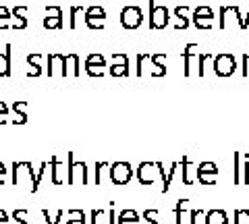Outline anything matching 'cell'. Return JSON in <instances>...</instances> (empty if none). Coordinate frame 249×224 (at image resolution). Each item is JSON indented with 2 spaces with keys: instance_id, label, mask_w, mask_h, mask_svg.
<instances>
[{
  "instance_id": "6da1fadb",
  "label": "cell",
  "mask_w": 249,
  "mask_h": 224,
  "mask_svg": "<svg viewBox=\"0 0 249 224\" xmlns=\"http://www.w3.org/2000/svg\"><path fill=\"white\" fill-rule=\"evenodd\" d=\"M69 73L79 77L81 75V56L79 54H50L48 56V71L46 75L67 77Z\"/></svg>"
},
{
  "instance_id": "7a4b0ae2",
  "label": "cell",
  "mask_w": 249,
  "mask_h": 224,
  "mask_svg": "<svg viewBox=\"0 0 249 224\" xmlns=\"http://www.w3.org/2000/svg\"><path fill=\"white\" fill-rule=\"evenodd\" d=\"M13 185L19 187L23 181H29V191L37 193V171L34 174V164L31 162H13Z\"/></svg>"
},
{
  "instance_id": "3957f363",
  "label": "cell",
  "mask_w": 249,
  "mask_h": 224,
  "mask_svg": "<svg viewBox=\"0 0 249 224\" xmlns=\"http://www.w3.org/2000/svg\"><path fill=\"white\" fill-rule=\"evenodd\" d=\"M67 183L69 185H75V183L88 185V164H85V162H75L73 152L67 154Z\"/></svg>"
},
{
  "instance_id": "277c9868",
  "label": "cell",
  "mask_w": 249,
  "mask_h": 224,
  "mask_svg": "<svg viewBox=\"0 0 249 224\" xmlns=\"http://www.w3.org/2000/svg\"><path fill=\"white\" fill-rule=\"evenodd\" d=\"M121 25L123 29H127V32H133V29H139L142 27V23H143V13L139 6L135 4H129V6H124V9L121 11Z\"/></svg>"
},
{
  "instance_id": "5b68a950",
  "label": "cell",
  "mask_w": 249,
  "mask_h": 224,
  "mask_svg": "<svg viewBox=\"0 0 249 224\" xmlns=\"http://www.w3.org/2000/svg\"><path fill=\"white\" fill-rule=\"evenodd\" d=\"M133 179V166L129 162H114L110 164V181L116 187H123Z\"/></svg>"
},
{
  "instance_id": "8992f818",
  "label": "cell",
  "mask_w": 249,
  "mask_h": 224,
  "mask_svg": "<svg viewBox=\"0 0 249 224\" xmlns=\"http://www.w3.org/2000/svg\"><path fill=\"white\" fill-rule=\"evenodd\" d=\"M170 13L166 4H156V0H150V29H164L168 25Z\"/></svg>"
},
{
  "instance_id": "52a82bcc",
  "label": "cell",
  "mask_w": 249,
  "mask_h": 224,
  "mask_svg": "<svg viewBox=\"0 0 249 224\" xmlns=\"http://www.w3.org/2000/svg\"><path fill=\"white\" fill-rule=\"evenodd\" d=\"M237 71V60L232 54H218L214 58V73L218 77H231Z\"/></svg>"
},
{
  "instance_id": "ba28073f",
  "label": "cell",
  "mask_w": 249,
  "mask_h": 224,
  "mask_svg": "<svg viewBox=\"0 0 249 224\" xmlns=\"http://www.w3.org/2000/svg\"><path fill=\"white\" fill-rule=\"evenodd\" d=\"M196 176L199 185H204V187H212L216 183V176H218V166L214 162H201L196 171Z\"/></svg>"
},
{
  "instance_id": "9c48e42d",
  "label": "cell",
  "mask_w": 249,
  "mask_h": 224,
  "mask_svg": "<svg viewBox=\"0 0 249 224\" xmlns=\"http://www.w3.org/2000/svg\"><path fill=\"white\" fill-rule=\"evenodd\" d=\"M137 181L142 185H152L156 181V176H160V168H158V162H142L137 166Z\"/></svg>"
},
{
  "instance_id": "30bf717a",
  "label": "cell",
  "mask_w": 249,
  "mask_h": 224,
  "mask_svg": "<svg viewBox=\"0 0 249 224\" xmlns=\"http://www.w3.org/2000/svg\"><path fill=\"white\" fill-rule=\"evenodd\" d=\"M193 25L197 29H210L214 21V11L210 9L208 4H199L197 9H193Z\"/></svg>"
},
{
  "instance_id": "8fae6325",
  "label": "cell",
  "mask_w": 249,
  "mask_h": 224,
  "mask_svg": "<svg viewBox=\"0 0 249 224\" xmlns=\"http://www.w3.org/2000/svg\"><path fill=\"white\" fill-rule=\"evenodd\" d=\"M13 46L9 44L4 48V52L0 54V77H11V71H13Z\"/></svg>"
},
{
  "instance_id": "7c38bea8",
  "label": "cell",
  "mask_w": 249,
  "mask_h": 224,
  "mask_svg": "<svg viewBox=\"0 0 249 224\" xmlns=\"http://www.w3.org/2000/svg\"><path fill=\"white\" fill-rule=\"evenodd\" d=\"M11 13H13V19H15L13 21V29H19V32H21V29H25L27 27V17H25V15H27V6L25 4H17Z\"/></svg>"
},
{
  "instance_id": "4fadbf2b",
  "label": "cell",
  "mask_w": 249,
  "mask_h": 224,
  "mask_svg": "<svg viewBox=\"0 0 249 224\" xmlns=\"http://www.w3.org/2000/svg\"><path fill=\"white\" fill-rule=\"evenodd\" d=\"M164 63V54H150V69L154 77H164L166 75V67Z\"/></svg>"
},
{
  "instance_id": "5bb4252c",
  "label": "cell",
  "mask_w": 249,
  "mask_h": 224,
  "mask_svg": "<svg viewBox=\"0 0 249 224\" xmlns=\"http://www.w3.org/2000/svg\"><path fill=\"white\" fill-rule=\"evenodd\" d=\"M197 44H187L185 50H183V75L189 77L191 75V58H193V52H197Z\"/></svg>"
},
{
  "instance_id": "9a60e30c",
  "label": "cell",
  "mask_w": 249,
  "mask_h": 224,
  "mask_svg": "<svg viewBox=\"0 0 249 224\" xmlns=\"http://www.w3.org/2000/svg\"><path fill=\"white\" fill-rule=\"evenodd\" d=\"M11 110L15 114L13 125H25L27 122V102H15Z\"/></svg>"
},
{
  "instance_id": "2e32d148",
  "label": "cell",
  "mask_w": 249,
  "mask_h": 224,
  "mask_svg": "<svg viewBox=\"0 0 249 224\" xmlns=\"http://www.w3.org/2000/svg\"><path fill=\"white\" fill-rule=\"evenodd\" d=\"M206 224H229V216L224 210H210L206 214Z\"/></svg>"
},
{
  "instance_id": "e0dca14e",
  "label": "cell",
  "mask_w": 249,
  "mask_h": 224,
  "mask_svg": "<svg viewBox=\"0 0 249 224\" xmlns=\"http://www.w3.org/2000/svg\"><path fill=\"white\" fill-rule=\"evenodd\" d=\"M42 56L40 54H27V65L31 67V71L27 73V77H40L42 75V65H40Z\"/></svg>"
},
{
  "instance_id": "ac0fdd59",
  "label": "cell",
  "mask_w": 249,
  "mask_h": 224,
  "mask_svg": "<svg viewBox=\"0 0 249 224\" xmlns=\"http://www.w3.org/2000/svg\"><path fill=\"white\" fill-rule=\"evenodd\" d=\"M241 156H243L241 152L232 154V168H235V171H232V183H235V185L243 183V179H241Z\"/></svg>"
},
{
  "instance_id": "d6986e66",
  "label": "cell",
  "mask_w": 249,
  "mask_h": 224,
  "mask_svg": "<svg viewBox=\"0 0 249 224\" xmlns=\"http://www.w3.org/2000/svg\"><path fill=\"white\" fill-rule=\"evenodd\" d=\"M83 17H91V19H102V21H106V11H104L100 4H91V6H88V9H85Z\"/></svg>"
},
{
  "instance_id": "ffe728a7",
  "label": "cell",
  "mask_w": 249,
  "mask_h": 224,
  "mask_svg": "<svg viewBox=\"0 0 249 224\" xmlns=\"http://www.w3.org/2000/svg\"><path fill=\"white\" fill-rule=\"evenodd\" d=\"M67 216H69L67 224H88V216H85L83 210H69Z\"/></svg>"
},
{
  "instance_id": "44dd1931",
  "label": "cell",
  "mask_w": 249,
  "mask_h": 224,
  "mask_svg": "<svg viewBox=\"0 0 249 224\" xmlns=\"http://www.w3.org/2000/svg\"><path fill=\"white\" fill-rule=\"evenodd\" d=\"M139 222V214L135 210H123L119 214V224H137Z\"/></svg>"
},
{
  "instance_id": "7402d4cb",
  "label": "cell",
  "mask_w": 249,
  "mask_h": 224,
  "mask_svg": "<svg viewBox=\"0 0 249 224\" xmlns=\"http://www.w3.org/2000/svg\"><path fill=\"white\" fill-rule=\"evenodd\" d=\"M13 19V13L6 9L4 4H0V29H9L13 27V23H9Z\"/></svg>"
},
{
  "instance_id": "603a6c76",
  "label": "cell",
  "mask_w": 249,
  "mask_h": 224,
  "mask_svg": "<svg viewBox=\"0 0 249 224\" xmlns=\"http://www.w3.org/2000/svg\"><path fill=\"white\" fill-rule=\"evenodd\" d=\"M187 11H189V9H187L185 4H183V6L178 4L177 9H175V15H177V17L183 21V23H178V25H177V29H187V27H189V19H187Z\"/></svg>"
},
{
  "instance_id": "cb8c5ba5",
  "label": "cell",
  "mask_w": 249,
  "mask_h": 224,
  "mask_svg": "<svg viewBox=\"0 0 249 224\" xmlns=\"http://www.w3.org/2000/svg\"><path fill=\"white\" fill-rule=\"evenodd\" d=\"M44 29H62V17H56V15H46Z\"/></svg>"
},
{
  "instance_id": "d4e9b609",
  "label": "cell",
  "mask_w": 249,
  "mask_h": 224,
  "mask_svg": "<svg viewBox=\"0 0 249 224\" xmlns=\"http://www.w3.org/2000/svg\"><path fill=\"white\" fill-rule=\"evenodd\" d=\"M108 71H110V75H112V77H129V65H119V63H112Z\"/></svg>"
},
{
  "instance_id": "484cf974",
  "label": "cell",
  "mask_w": 249,
  "mask_h": 224,
  "mask_svg": "<svg viewBox=\"0 0 249 224\" xmlns=\"http://www.w3.org/2000/svg\"><path fill=\"white\" fill-rule=\"evenodd\" d=\"M50 168H52V185H60V176H58V171H60V162H58V156H52L50 158Z\"/></svg>"
},
{
  "instance_id": "4316f807",
  "label": "cell",
  "mask_w": 249,
  "mask_h": 224,
  "mask_svg": "<svg viewBox=\"0 0 249 224\" xmlns=\"http://www.w3.org/2000/svg\"><path fill=\"white\" fill-rule=\"evenodd\" d=\"M83 65H93V67H106V58H104V54H89V56H85Z\"/></svg>"
},
{
  "instance_id": "83f0119b",
  "label": "cell",
  "mask_w": 249,
  "mask_h": 224,
  "mask_svg": "<svg viewBox=\"0 0 249 224\" xmlns=\"http://www.w3.org/2000/svg\"><path fill=\"white\" fill-rule=\"evenodd\" d=\"M177 168H178V162H175V164L170 166V171H168V174H166V179L162 181V193H166V191L170 189V181H173V176H175V172H177Z\"/></svg>"
},
{
  "instance_id": "f1b7e54d",
  "label": "cell",
  "mask_w": 249,
  "mask_h": 224,
  "mask_svg": "<svg viewBox=\"0 0 249 224\" xmlns=\"http://www.w3.org/2000/svg\"><path fill=\"white\" fill-rule=\"evenodd\" d=\"M79 13H85L83 6H71V9H69V15H71V19H69V27L71 29L77 27V15Z\"/></svg>"
},
{
  "instance_id": "f546056e",
  "label": "cell",
  "mask_w": 249,
  "mask_h": 224,
  "mask_svg": "<svg viewBox=\"0 0 249 224\" xmlns=\"http://www.w3.org/2000/svg\"><path fill=\"white\" fill-rule=\"evenodd\" d=\"M185 204H189L187 199H178L177 202V207H175V224H183V207Z\"/></svg>"
},
{
  "instance_id": "4dcf8cb0",
  "label": "cell",
  "mask_w": 249,
  "mask_h": 224,
  "mask_svg": "<svg viewBox=\"0 0 249 224\" xmlns=\"http://www.w3.org/2000/svg\"><path fill=\"white\" fill-rule=\"evenodd\" d=\"M42 216L46 218V224H60V220H62V216H65V212L58 210L56 216H54V218H50V212H48V210H42Z\"/></svg>"
},
{
  "instance_id": "1f68e13d",
  "label": "cell",
  "mask_w": 249,
  "mask_h": 224,
  "mask_svg": "<svg viewBox=\"0 0 249 224\" xmlns=\"http://www.w3.org/2000/svg\"><path fill=\"white\" fill-rule=\"evenodd\" d=\"M85 25H88L89 29H96V32H98V29H100V32H102V29H104V21H102V19H91V17H85Z\"/></svg>"
},
{
  "instance_id": "d6a6232c",
  "label": "cell",
  "mask_w": 249,
  "mask_h": 224,
  "mask_svg": "<svg viewBox=\"0 0 249 224\" xmlns=\"http://www.w3.org/2000/svg\"><path fill=\"white\" fill-rule=\"evenodd\" d=\"M106 67H93V65H85V73L89 77H102Z\"/></svg>"
},
{
  "instance_id": "836d02e7",
  "label": "cell",
  "mask_w": 249,
  "mask_h": 224,
  "mask_svg": "<svg viewBox=\"0 0 249 224\" xmlns=\"http://www.w3.org/2000/svg\"><path fill=\"white\" fill-rule=\"evenodd\" d=\"M212 58V54H197V60H199V77L206 75V63Z\"/></svg>"
},
{
  "instance_id": "e575fe53",
  "label": "cell",
  "mask_w": 249,
  "mask_h": 224,
  "mask_svg": "<svg viewBox=\"0 0 249 224\" xmlns=\"http://www.w3.org/2000/svg\"><path fill=\"white\" fill-rule=\"evenodd\" d=\"M13 218H15V224H27V210H15Z\"/></svg>"
},
{
  "instance_id": "d590c367",
  "label": "cell",
  "mask_w": 249,
  "mask_h": 224,
  "mask_svg": "<svg viewBox=\"0 0 249 224\" xmlns=\"http://www.w3.org/2000/svg\"><path fill=\"white\" fill-rule=\"evenodd\" d=\"M181 164H183V183L187 185V187H189V185L193 183V181L189 179V174H187V168H189V158L183 156V162H181Z\"/></svg>"
},
{
  "instance_id": "8d00e7d4",
  "label": "cell",
  "mask_w": 249,
  "mask_h": 224,
  "mask_svg": "<svg viewBox=\"0 0 249 224\" xmlns=\"http://www.w3.org/2000/svg\"><path fill=\"white\" fill-rule=\"evenodd\" d=\"M143 218L147 220V224H158V210H145Z\"/></svg>"
},
{
  "instance_id": "74e56055",
  "label": "cell",
  "mask_w": 249,
  "mask_h": 224,
  "mask_svg": "<svg viewBox=\"0 0 249 224\" xmlns=\"http://www.w3.org/2000/svg\"><path fill=\"white\" fill-rule=\"evenodd\" d=\"M9 122V108L4 102H0V125H6Z\"/></svg>"
},
{
  "instance_id": "f35d334b",
  "label": "cell",
  "mask_w": 249,
  "mask_h": 224,
  "mask_svg": "<svg viewBox=\"0 0 249 224\" xmlns=\"http://www.w3.org/2000/svg\"><path fill=\"white\" fill-rule=\"evenodd\" d=\"M46 15H56V17H62V9L58 4H48L46 6Z\"/></svg>"
},
{
  "instance_id": "ab89813d",
  "label": "cell",
  "mask_w": 249,
  "mask_h": 224,
  "mask_svg": "<svg viewBox=\"0 0 249 224\" xmlns=\"http://www.w3.org/2000/svg\"><path fill=\"white\" fill-rule=\"evenodd\" d=\"M112 63L129 65V56H127V54H112Z\"/></svg>"
},
{
  "instance_id": "60d3db41",
  "label": "cell",
  "mask_w": 249,
  "mask_h": 224,
  "mask_svg": "<svg viewBox=\"0 0 249 224\" xmlns=\"http://www.w3.org/2000/svg\"><path fill=\"white\" fill-rule=\"evenodd\" d=\"M102 216H104V210H91V216H89L91 220H89V222H91V224H98V220L102 218Z\"/></svg>"
},
{
  "instance_id": "b9f144b4",
  "label": "cell",
  "mask_w": 249,
  "mask_h": 224,
  "mask_svg": "<svg viewBox=\"0 0 249 224\" xmlns=\"http://www.w3.org/2000/svg\"><path fill=\"white\" fill-rule=\"evenodd\" d=\"M108 224H116L119 220H116V214H114V202H110V210H108Z\"/></svg>"
},
{
  "instance_id": "7bdbcfd3",
  "label": "cell",
  "mask_w": 249,
  "mask_h": 224,
  "mask_svg": "<svg viewBox=\"0 0 249 224\" xmlns=\"http://www.w3.org/2000/svg\"><path fill=\"white\" fill-rule=\"evenodd\" d=\"M243 172H245V176H243V185H249V156H245V166H243Z\"/></svg>"
},
{
  "instance_id": "ee69618b",
  "label": "cell",
  "mask_w": 249,
  "mask_h": 224,
  "mask_svg": "<svg viewBox=\"0 0 249 224\" xmlns=\"http://www.w3.org/2000/svg\"><path fill=\"white\" fill-rule=\"evenodd\" d=\"M108 164H106V162H98V164H96V185H100V181H102V179H100V168H106Z\"/></svg>"
},
{
  "instance_id": "f6af8a7d",
  "label": "cell",
  "mask_w": 249,
  "mask_h": 224,
  "mask_svg": "<svg viewBox=\"0 0 249 224\" xmlns=\"http://www.w3.org/2000/svg\"><path fill=\"white\" fill-rule=\"evenodd\" d=\"M243 75H249V54H243Z\"/></svg>"
},
{
  "instance_id": "bcb514c9",
  "label": "cell",
  "mask_w": 249,
  "mask_h": 224,
  "mask_svg": "<svg viewBox=\"0 0 249 224\" xmlns=\"http://www.w3.org/2000/svg\"><path fill=\"white\" fill-rule=\"evenodd\" d=\"M201 214H204L201 210H193V212H191V224H197V218H199Z\"/></svg>"
},
{
  "instance_id": "7dc6e473",
  "label": "cell",
  "mask_w": 249,
  "mask_h": 224,
  "mask_svg": "<svg viewBox=\"0 0 249 224\" xmlns=\"http://www.w3.org/2000/svg\"><path fill=\"white\" fill-rule=\"evenodd\" d=\"M0 224H9V214L4 210H0Z\"/></svg>"
},
{
  "instance_id": "c3c4849f",
  "label": "cell",
  "mask_w": 249,
  "mask_h": 224,
  "mask_svg": "<svg viewBox=\"0 0 249 224\" xmlns=\"http://www.w3.org/2000/svg\"><path fill=\"white\" fill-rule=\"evenodd\" d=\"M6 172H9V171H6V166L0 162V176H6Z\"/></svg>"
},
{
  "instance_id": "681fc988",
  "label": "cell",
  "mask_w": 249,
  "mask_h": 224,
  "mask_svg": "<svg viewBox=\"0 0 249 224\" xmlns=\"http://www.w3.org/2000/svg\"><path fill=\"white\" fill-rule=\"evenodd\" d=\"M4 183H6V176H0V187H2Z\"/></svg>"
}]
</instances>
